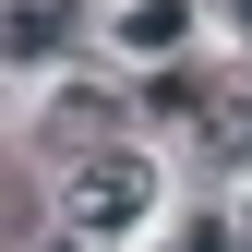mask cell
<instances>
[{
    "label": "cell",
    "instance_id": "obj_1",
    "mask_svg": "<svg viewBox=\"0 0 252 252\" xmlns=\"http://www.w3.org/2000/svg\"><path fill=\"white\" fill-rule=\"evenodd\" d=\"M144 204H156V156H132V144L72 156V180H60V216H72V240H120Z\"/></svg>",
    "mask_w": 252,
    "mask_h": 252
},
{
    "label": "cell",
    "instance_id": "obj_2",
    "mask_svg": "<svg viewBox=\"0 0 252 252\" xmlns=\"http://www.w3.org/2000/svg\"><path fill=\"white\" fill-rule=\"evenodd\" d=\"M60 24H72V0H12L0 48H12V60H48V48H60Z\"/></svg>",
    "mask_w": 252,
    "mask_h": 252
},
{
    "label": "cell",
    "instance_id": "obj_3",
    "mask_svg": "<svg viewBox=\"0 0 252 252\" xmlns=\"http://www.w3.org/2000/svg\"><path fill=\"white\" fill-rule=\"evenodd\" d=\"M120 36H132V48H180V0H132Z\"/></svg>",
    "mask_w": 252,
    "mask_h": 252
},
{
    "label": "cell",
    "instance_id": "obj_4",
    "mask_svg": "<svg viewBox=\"0 0 252 252\" xmlns=\"http://www.w3.org/2000/svg\"><path fill=\"white\" fill-rule=\"evenodd\" d=\"M240 24H252V0H240Z\"/></svg>",
    "mask_w": 252,
    "mask_h": 252
},
{
    "label": "cell",
    "instance_id": "obj_5",
    "mask_svg": "<svg viewBox=\"0 0 252 252\" xmlns=\"http://www.w3.org/2000/svg\"><path fill=\"white\" fill-rule=\"evenodd\" d=\"M60 252H72V240H60Z\"/></svg>",
    "mask_w": 252,
    "mask_h": 252
}]
</instances>
